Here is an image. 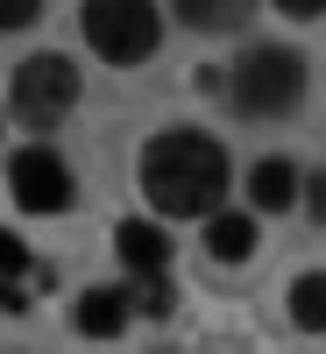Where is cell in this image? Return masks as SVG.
I'll use <instances>...</instances> for the list:
<instances>
[{
  "instance_id": "13",
  "label": "cell",
  "mask_w": 326,
  "mask_h": 354,
  "mask_svg": "<svg viewBox=\"0 0 326 354\" xmlns=\"http://www.w3.org/2000/svg\"><path fill=\"white\" fill-rule=\"evenodd\" d=\"M43 15V0H0V28H21V21H36Z\"/></svg>"
},
{
  "instance_id": "7",
  "label": "cell",
  "mask_w": 326,
  "mask_h": 354,
  "mask_svg": "<svg viewBox=\"0 0 326 354\" xmlns=\"http://www.w3.org/2000/svg\"><path fill=\"white\" fill-rule=\"evenodd\" d=\"M128 326V290H85L78 298V333L85 340H114Z\"/></svg>"
},
{
  "instance_id": "15",
  "label": "cell",
  "mask_w": 326,
  "mask_h": 354,
  "mask_svg": "<svg viewBox=\"0 0 326 354\" xmlns=\"http://www.w3.org/2000/svg\"><path fill=\"white\" fill-rule=\"evenodd\" d=\"M305 198H312V213L326 220V170H312V177H305Z\"/></svg>"
},
{
  "instance_id": "12",
  "label": "cell",
  "mask_w": 326,
  "mask_h": 354,
  "mask_svg": "<svg viewBox=\"0 0 326 354\" xmlns=\"http://www.w3.org/2000/svg\"><path fill=\"white\" fill-rule=\"evenodd\" d=\"M291 319H298V326H326V270L291 283Z\"/></svg>"
},
{
  "instance_id": "4",
  "label": "cell",
  "mask_w": 326,
  "mask_h": 354,
  "mask_svg": "<svg viewBox=\"0 0 326 354\" xmlns=\"http://www.w3.org/2000/svg\"><path fill=\"white\" fill-rule=\"evenodd\" d=\"M71 106H78V71H71V57L43 50V57H28V64L15 71V113H21L28 128H57Z\"/></svg>"
},
{
  "instance_id": "8",
  "label": "cell",
  "mask_w": 326,
  "mask_h": 354,
  "mask_svg": "<svg viewBox=\"0 0 326 354\" xmlns=\"http://www.w3.org/2000/svg\"><path fill=\"white\" fill-rule=\"evenodd\" d=\"M114 248H121V262H128V270H163V262H170V241H163V234L150 227V220H121V234H114Z\"/></svg>"
},
{
  "instance_id": "3",
  "label": "cell",
  "mask_w": 326,
  "mask_h": 354,
  "mask_svg": "<svg viewBox=\"0 0 326 354\" xmlns=\"http://www.w3.org/2000/svg\"><path fill=\"white\" fill-rule=\"evenodd\" d=\"M156 36H163L156 0H85V43L107 64H142L156 50Z\"/></svg>"
},
{
  "instance_id": "5",
  "label": "cell",
  "mask_w": 326,
  "mask_h": 354,
  "mask_svg": "<svg viewBox=\"0 0 326 354\" xmlns=\"http://www.w3.org/2000/svg\"><path fill=\"white\" fill-rule=\"evenodd\" d=\"M8 192L28 205V213H64V205H71V170H64V156H50V149H21L8 163Z\"/></svg>"
},
{
  "instance_id": "2",
  "label": "cell",
  "mask_w": 326,
  "mask_h": 354,
  "mask_svg": "<svg viewBox=\"0 0 326 354\" xmlns=\"http://www.w3.org/2000/svg\"><path fill=\"white\" fill-rule=\"evenodd\" d=\"M305 93V57L284 50V43H262L248 50L242 64H234V106L248 113V121H277V113H291Z\"/></svg>"
},
{
  "instance_id": "14",
  "label": "cell",
  "mask_w": 326,
  "mask_h": 354,
  "mask_svg": "<svg viewBox=\"0 0 326 354\" xmlns=\"http://www.w3.org/2000/svg\"><path fill=\"white\" fill-rule=\"evenodd\" d=\"M277 8H284L291 21H312V15H326V0H277Z\"/></svg>"
},
{
  "instance_id": "9",
  "label": "cell",
  "mask_w": 326,
  "mask_h": 354,
  "mask_svg": "<svg viewBox=\"0 0 326 354\" xmlns=\"http://www.w3.org/2000/svg\"><path fill=\"white\" fill-rule=\"evenodd\" d=\"M206 248H213L220 262L255 255V227H248V213H213V227H206Z\"/></svg>"
},
{
  "instance_id": "6",
  "label": "cell",
  "mask_w": 326,
  "mask_h": 354,
  "mask_svg": "<svg viewBox=\"0 0 326 354\" xmlns=\"http://www.w3.org/2000/svg\"><path fill=\"white\" fill-rule=\"evenodd\" d=\"M248 198L262 205V213H284V205L298 198V163H291V156H262L248 170Z\"/></svg>"
},
{
  "instance_id": "10",
  "label": "cell",
  "mask_w": 326,
  "mask_h": 354,
  "mask_svg": "<svg viewBox=\"0 0 326 354\" xmlns=\"http://www.w3.org/2000/svg\"><path fill=\"white\" fill-rule=\"evenodd\" d=\"M255 0H177V15H185L192 28H206V36H220V28H242Z\"/></svg>"
},
{
  "instance_id": "1",
  "label": "cell",
  "mask_w": 326,
  "mask_h": 354,
  "mask_svg": "<svg viewBox=\"0 0 326 354\" xmlns=\"http://www.w3.org/2000/svg\"><path fill=\"white\" fill-rule=\"evenodd\" d=\"M227 177H234L227 149L213 135H199V128H170V135H156L142 149V192H150L156 213H177V220L213 213L227 198Z\"/></svg>"
},
{
  "instance_id": "11",
  "label": "cell",
  "mask_w": 326,
  "mask_h": 354,
  "mask_svg": "<svg viewBox=\"0 0 326 354\" xmlns=\"http://www.w3.org/2000/svg\"><path fill=\"white\" fill-rule=\"evenodd\" d=\"M21 277H28V248L0 227V312H21Z\"/></svg>"
}]
</instances>
